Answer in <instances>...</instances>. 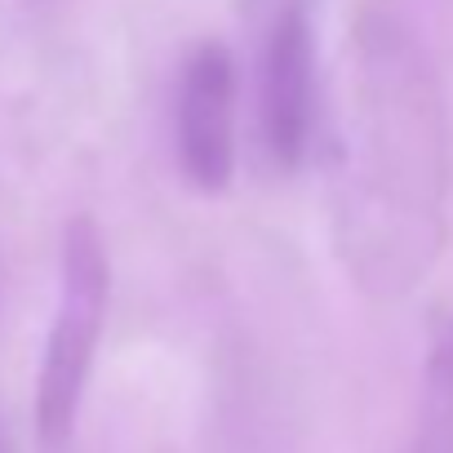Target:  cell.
<instances>
[{
	"label": "cell",
	"mask_w": 453,
	"mask_h": 453,
	"mask_svg": "<svg viewBox=\"0 0 453 453\" xmlns=\"http://www.w3.org/2000/svg\"><path fill=\"white\" fill-rule=\"evenodd\" d=\"M111 294V263L103 232L89 213H76L63 226V267H58V307L45 334L36 369V440L41 453H67L72 431L85 404L94 373L103 320Z\"/></svg>",
	"instance_id": "1"
},
{
	"label": "cell",
	"mask_w": 453,
	"mask_h": 453,
	"mask_svg": "<svg viewBox=\"0 0 453 453\" xmlns=\"http://www.w3.org/2000/svg\"><path fill=\"white\" fill-rule=\"evenodd\" d=\"M178 165L204 196L226 191L236 173V63L218 41L191 50L173 103Z\"/></svg>",
	"instance_id": "2"
},
{
	"label": "cell",
	"mask_w": 453,
	"mask_h": 453,
	"mask_svg": "<svg viewBox=\"0 0 453 453\" xmlns=\"http://www.w3.org/2000/svg\"><path fill=\"white\" fill-rule=\"evenodd\" d=\"M258 120L267 156L280 169H298L316 134V36L298 5L280 10L267 27L258 67Z\"/></svg>",
	"instance_id": "3"
},
{
	"label": "cell",
	"mask_w": 453,
	"mask_h": 453,
	"mask_svg": "<svg viewBox=\"0 0 453 453\" xmlns=\"http://www.w3.org/2000/svg\"><path fill=\"white\" fill-rule=\"evenodd\" d=\"M422 387H426V404H453V316L440 325V334L431 342Z\"/></svg>",
	"instance_id": "4"
},
{
	"label": "cell",
	"mask_w": 453,
	"mask_h": 453,
	"mask_svg": "<svg viewBox=\"0 0 453 453\" xmlns=\"http://www.w3.org/2000/svg\"><path fill=\"white\" fill-rule=\"evenodd\" d=\"M0 453H14V444H10V431H5V422H0Z\"/></svg>",
	"instance_id": "5"
}]
</instances>
